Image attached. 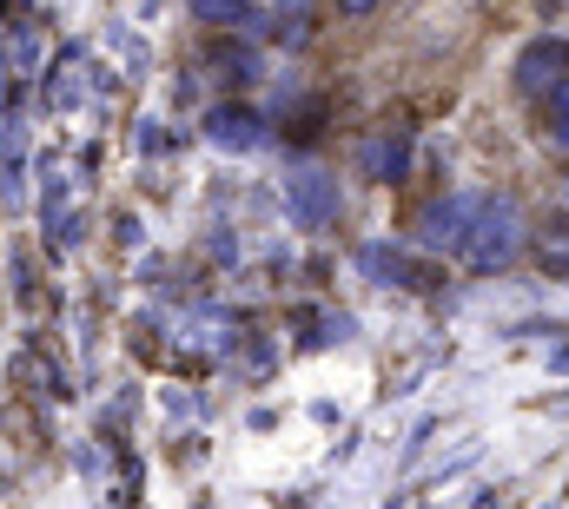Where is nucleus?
Returning <instances> with one entry per match:
<instances>
[{"label":"nucleus","instance_id":"obj_1","mask_svg":"<svg viewBox=\"0 0 569 509\" xmlns=\"http://www.w3.org/2000/svg\"><path fill=\"white\" fill-rule=\"evenodd\" d=\"M298 212L318 219V212H325V186H298Z\"/></svg>","mask_w":569,"mask_h":509},{"label":"nucleus","instance_id":"obj_2","mask_svg":"<svg viewBox=\"0 0 569 509\" xmlns=\"http://www.w3.org/2000/svg\"><path fill=\"white\" fill-rule=\"evenodd\" d=\"M550 120H557V132L569 139V93H557V100H550Z\"/></svg>","mask_w":569,"mask_h":509},{"label":"nucleus","instance_id":"obj_3","mask_svg":"<svg viewBox=\"0 0 569 509\" xmlns=\"http://www.w3.org/2000/svg\"><path fill=\"white\" fill-rule=\"evenodd\" d=\"M345 7H365V0H345Z\"/></svg>","mask_w":569,"mask_h":509}]
</instances>
